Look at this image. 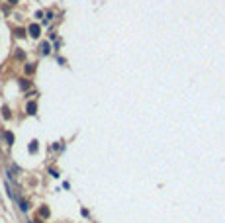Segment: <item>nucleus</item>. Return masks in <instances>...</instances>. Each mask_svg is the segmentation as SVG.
I'll list each match as a JSON object with an SVG mask.
<instances>
[{
  "mask_svg": "<svg viewBox=\"0 0 225 223\" xmlns=\"http://www.w3.org/2000/svg\"><path fill=\"white\" fill-rule=\"evenodd\" d=\"M6 141H8V145H12L14 143V135L10 131H6Z\"/></svg>",
  "mask_w": 225,
  "mask_h": 223,
  "instance_id": "nucleus-3",
  "label": "nucleus"
},
{
  "mask_svg": "<svg viewBox=\"0 0 225 223\" xmlns=\"http://www.w3.org/2000/svg\"><path fill=\"white\" fill-rule=\"evenodd\" d=\"M35 110H37V104H35V102H30V104H27V114H35Z\"/></svg>",
  "mask_w": 225,
  "mask_h": 223,
  "instance_id": "nucleus-1",
  "label": "nucleus"
},
{
  "mask_svg": "<svg viewBox=\"0 0 225 223\" xmlns=\"http://www.w3.org/2000/svg\"><path fill=\"white\" fill-rule=\"evenodd\" d=\"M39 215H43V217H47V215H49V211H47V208H43V210L39 211Z\"/></svg>",
  "mask_w": 225,
  "mask_h": 223,
  "instance_id": "nucleus-5",
  "label": "nucleus"
},
{
  "mask_svg": "<svg viewBox=\"0 0 225 223\" xmlns=\"http://www.w3.org/2000/svg\"><path fill=\"white\" fill-rule=\"evenodd\" d=\"M30 151H37V141H32V145H30Z\"/></svg>",
  "mask_w": 225,
  "mask_h": 223,
  "instance_id": "nucleus-4",
  "label": "nucleus"
},
{
  "mask_svg": "<svg viewBox=\"0 0 225 223\" xmlns=\"http://www.w3.org/2000/svg\"><path fill=\"white\" fill-rule=\"evenodd\" d=\"M30 33H32L33 37H37V35H39V26H32V27H30Z\"/></svg>",
  "mask_w": 225,
  "mask_h": 223,
  "instance_id": "nucleus-2",
  "label": "nucleus"
},
{
  "mask_svg": "<svg viewBox=\"0 0 225 223\" xmlns=\"http://www.w3.org/2000/svg\"><path fill=\"white\" fill-rule=\"evenodd\" d=\"M8 2H10V4H18V0H8Z\"/></svg>",
  "mask_w": 225,
  "mask_h": 223,
  "instance_id": "nucleus-6",
  "label": "nucleus"
}]
</instances>
